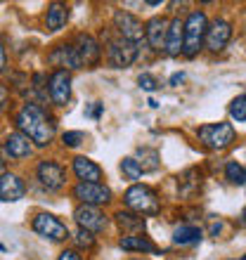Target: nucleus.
<instances>
[{
	"label": "nucleus",
	"mask_w": 246,
	"mask_h": 260,
	"mask_svg": "<svg viewBox=\"0 0 246 260\" xmlns=\"http://www.w3.org/2000/svg\"><path fill=\"white\" fill-rule=\"evenodd\" d=\"M201 239H204V232L194 225H182L173 232V241H175L178 246H194V244H199Z\"/></svg>",
	"instance_id": "obj_22"
},
{
	"label": "nucleus",
	"mask_w": 246,
	"mask_h": 260,
	"mask_svg": "<svg viewBox=\"0 0 246 260\" xmlns=\"http://www.w3.org/2000/svg\"><path fill=\"white\" fill-rule=\"evenodd\" d=\"M239 225H241V227H246V208L241 211V215H239Z\"/></svg>",
	"instance_id": "obj_36"
},
{
	"label": "nucleus",
	"mask_w": 246,
	"mask_h": 260,
	"mask_svg": "<svg viewBox=\"0 0 246 260\" xmlns=\"http://www.w3.org/2000/svg\"><path fill=\"white\" fill-rule=\"evenodd\" d=\"M74 197L81 201L83 206H102V204H109L111 201V189L102 182H78L74 187Z\"/></svg>",
	"instance_id": "obj_7"
},
{
	"label": "nucleus",
	"mask_w": 246,
	"mask_h": 260,
	"mask_svg": "<svg viewBox=\"0 0 246 260\" xmlns=\"http://www.w3.org/2000/svg\"><path fill=\"white\" fill-rule=\"evenodd\" d=\"M24 194H26V185L19 175L14 173L0 175V201H19Z\"/></svg>",
	"instance_id": "obj_16"
},
{
	"label": "nucleus",
	"mask_w": 246,
	"mask_h": 260,
	"mask_svg": "<svg viewBox=\"0 0 246 260\" xmlns=\"http://www.w3.org/2000/svg\"><path fill=\"white\" fill-rule=\"evenodd\" d=\"M197 137H199V142L204 144L206 149L220 151V149H227V147L234 142L237 133H234L232 123H225V121H220V123L201 125V128L197 130Z\"/></svg>",
	"instance_id": "obj_3"
},
{
	"label": "nucleus",
	"mask_w": 246,
	"mask_h": 260,
	"mask_svg": "<svg viewBox=\"0 0 246 260\" xmlns=\"http://www.w3.org/2000/svg\"><path fill=\"white\" fill-rule=\"evenodd\" d=\"M114 26H116L118 36H121L123 41L135 43V45H137V41H142V36H144L142 21L137 19L135 14L123 12V10H116V12H114Z\"/></svg>",
	"instance_id": "obj_8"
},
{
	"label": "nucleus",
	"mask_w": 246,
	"mask_h": 260,
	"mask_svg": "<svg viewBox=\"0 0 246 260\" xmlns=\"http://www.w3.org/2000/svg\"><path fill=\"white\" fill-rule=\"evenodd\" d=\"M168 24L164 17H154V19L147 21L144 26V36H147V43H149L151 50H164L166 48V36H168Z\"/></svg>",
	"instance_id": "obj_15"
},
{
	"label": "nucleus",
	"mask_w": 246,
	"mask_h": 260,
	"mask_svg": "<svg viewBox=\"0 0 246 260\" xmlns=\"http://www.w3.org/2000/svg\"><path fill=\"white\" fill-rule=\"evenodd\" d=\"M48 62L52 67H57V71H69V69H81V62H78V55H76L74 45H67L62 43L57 45L52 52L48 55Z\"/></svg>",
	"instance_id": "obj_14"
},
{
	"label": "nucleus",
	"mask_w": 246,
	"mask_h": 260,
	"mask_svg": "<svg viewBox=\"0 0 246 260\" xmlns=\"http://www.w3.org/2000/svg\"><path fill=\"white\" fill-rule=\"evenodd\" d=\"M107 59L116 69L130 67L137 59V45L123 38H107Z\"/></svg>",
	"instance_id": "obj_6"
},
{
	"label": "nucleus",
	"mask_w": 246,
	"mask_h": 260,
	"mask_svg": "<svg viewBox=\"0 0 246 260\" xmlns=\"http://www.w3.org/2000/svg\"><path fill=\"white\" fill-rule=\"evenodd\" d=\"M225 178L232 182V185H244L246 182V168L241 164H237V161H230V164L225 166Z\"/></svg>",
	"instance_id": "obj_25"
},
{
	"label": "nucleus",
	"mask_w": 246,
	"mask_h": 260,
	"mask_svg": "<svg viewBox=\"0 0 246 260\" xmlns=\"http://www.w3.org/2000/svg\"><path fill=\"white\" fill-rule=\"evenodd\" d=\"M5 151L10 158H26L31 156V151H34V144H31V140H28L26 135H21L19 130L17 133H10V135L5 137Z\"/></svg>",
	"instance_id": "obj_18"
},
{
	"label": "nucleus",
	"mask_w": 246,
	"mask_h": 260,
	"mask_svg": "<svg viewBox=\"0 0 246 260\" xmlns=\"http://www.w3.org/2000/svg\"><path fill=\"white\" fill-rule=\"evenodd\" d=\"M57 260H81V255L76 253V251H62Z\"/></svg>",
	"instance_id": "obj_33"
},
{
	"label": "nucleus",
	"mask_w": 246,
	"mask_h": 260,
	"mask_svg": "<svg viewBox=\"0 0 246 260\" xmlns=\"http://www.w3.org/2000/svg\"><path fill=\"white\" fill-rule=\"evenodd\" d=\"M74 218H76V222H78V227L90 234L102 232L104 227H107V215H104L102 211H97L95 206H78L74 211Z\"/></svg>",
	"instance_id": "obj_11"
},
{
	"label": "nucleus",
	"mask_w": 246,
	"mask_h": 260,
	"mask_svg": "<svg viewBox=\"0 0 246 260\" xmlns=\"http://www.w3.org/2000/svg\"><path fill=\"white\" fill-rule=\"evenodd\" d=\"M50 100L57 107H67L71 100V74L69 71H55L50 76Z\"/></svg>",
	"instance_id": "obj_13"
},
{
	"label": "nucleus",
	"mask_w": 246,
	"mask_h": 260,
	"mask_svg": "<svg viewBox=\"0 0 246 260\" xmlns=\"http://www.w3.org/2000/svg\"><path fill=\"white\" fill-rule=\"evenodd\" d=\"M34 232L43 239H50V241H64L69 237V227L62 222L59 218L50 215V213H38L31 222Z\"/></svg>",
	"instance_id": "obj_5"
},
{
	"label": "nucleus",
	"mask_w": 246,
	"mask_h": 260,
	"mask_svg": "<svg viewBox=\"0 0 246 260\" xmlns=\"http://www.w3.org/2000/svg\"><path fill=\"white\" fill-rule=\"evenodd\" d=\"M234 260H246V255H244V258H234Z\"/></svg>",
	"instance_id": "obj_38"
},
{
	"label": "nucleus",
	"mask_w": 246,
	"mask_h": 260,
	"mask_svg": "<svg viewBox=\"0 0 246 260\" xmlns=\"http://www.w3.org/2000/svg\"><path fill=\"white\" fill-rule=\"evenodd\" d=\"M230 116H232L237 123H244L246 121V95L232 100V104H230Z\"/></svg>",
	"instance_id": "obj_27"
},
{
	"label": "nucleus",
	"mask_w": 246,
	"mask_h": 260,
	"mask_svg": "<svg viewBox=\"0 0 246 260\" xmlns=\"http://www.w3.org/2000/svg\"><path fill=\"white\" fill-rule=\"evenodd\" d=\"M67 19H69V7L62 5V3H52L48 7V14H45V26L50 31H59V28L67 26Z\"/></svg>",
	"instance_id": "obj_21"
},
{
	"label": "nucleus",
	"mask_w": 246,
	"mask_h": 260,
	"mask_svg": "<svg viewBox=\"0 0 246 260\" xmlns=\"http://www.w3.org/2000/svg\"><path fill=\"white\" fill-rule=\"evenodd\" d=\"M5 173H7L5 171V161H0V175H5Z\"/></svg>",
	"instance_id": "obj_37"
},
{
	"label": "nucleus",
	"mask_w": 246,
	"mask_h": 260,
	"mask_svg": "<svg viewBox=\"0 0 246 260\" xmlns=\"http://www.w3.org/2000/svg\"><path fill=\"white\" fill-rule=\"evenodd\" d=\"M118 246L128 253H157V246L151 244L147 237L142 234H128V237H121Z\"/></svg>",
	"instance_id": "obj_20"
},
{
	"label": "nucleus",
	"mask_w": 246,
	"mask_h": 260,
	"mask_svg": "<svg viewBox=\"0 0 246 260\" xmlns=\"http://www.w3.org/2000/svg\"><path fill=\"white\" fill-rule=\"evenodd\" d=\"M62 142L67 144V147H78V144L83 142V133H78V130H69V133L62 135Z\"/></svg>",
	"instance_id": "obj_30"
},
{
	"label": "nucleus",
	"mask_w": 246,
	"mask_h": 260,
	"mask_svg": "<svg viewBox=\"0 0 246 260\" xmlns=\"http://www.w3.org/2000/svg\"><path fill=\"white\" fill-rule=\"evenodd\" d=\"M182 81H184V74H175L171 78V85H178V83H182Z\"/></svg>",
	"instance_id": "obj_35"
},
{
	"label": "nucleus",
	"mask_w": 246,
	"mask_h": 260,
	"mask_svg": "<svg viewBox=\"0 0 246 260\" xmlns=\"http://www.w3.org/2000/svg\"><path fill=\"white\" fill-rule=\"evenodd\" d=\"M126 206L130 211H135L137 215H157L161 211V204H159V197L151 187H144V185H135L130 187L126 197H123Z\"/></svg>",
	"instance_id": "obj_4"
},
{
	"label": "nucleus",
	"mask_w": 246,
	"mask_h": 260,
	"mask_svg": "<svg viewBox=\"0 0 246 260\" xmlns=\"http://www.w3.org/2000/svg\"><path fill=\"white\" fill-rule=\"evenodd\" d=\"M76 244L81 248H93L95 246V237L90 232H85V230H78V232H76Z\"/></svg>",
	"instance_id": "obj_28"
},
{
	"label": "nucleus",
	"mask_w": 246,
	"mask_h": 260,
	"mask_svg": "<svg viewBox=\"0 0 246 260\" xmlns=\"http://www.w3.org/2000/svg\"><path fill=\"white\" fill-rule=\"evenodd\" d=\"M102 109H104V104L95 102V104H93V107H90V111H88V116H90V118H100V114H102Z\"/></svg>",
	"instance_id": "obj_32"
},
{
	"label": "nucleus",
	"mask_w": 246,
	"mask_h": 260,
	"mask_svg": "<svg viewBox=\"0 0 246 260\" xmlns=\"http://www.w3.org/2000/svg\"><path fill=\"white\" fill-rule=\"evenodd\" d=\"M201 185V173L197 168H190V171H184L182 175L178 178V189L182 197H192V194L199 189Z\"/></svg>",
	"instance_id": "obj_23"
},
{
	"label": "nucleus",
	"mask_w": 246,
	"mask_h": 260,
	"mask_svg": "<svg viewBox=\"0 0 246 260\" xmlns=\"http://www.w3.org/2000/svg\"><path fill=\"white\" fill-rule=\"evenodd\" d=\"M116 222L121 230H128V232H144V218H140L137 213H116Z\"/></svg>",
	"instance_id": "obj_24"
},
{
	"label": "nucleus",
	"mask_w": 246,
	"mask_h": 260,
	"mask_svg": "<svg viewBox=\"0 0 246 260\" xmlns=\"http://www.w3.org/2000/svg\"><path fill=\"white\" fill-rule=\"evenodd\" d=\"M74 173L81 182H95V185L104 178L102 168H100L95 161H90L88 156H76L74 158Z\"/></svg>",
	"instance_id": "obj_19"
},
{
	"label": "nucleus",
	"mask_w": 246,
	"mask_h": 260,
	"mask_svg": "<svg viewBox=\"0 0 246 260\" xmlns=\"http://www.w3.org/2000/svg\"><path fill=\"white\" fill-rule=\"evenodd\" d=\"M184 48V21L180 17L171 19L168 24V36H166V55L168 57H178Z\"/></svg>",
	"instance_id": "obj_17"
},
{
	"label": "nucleus",
	"mask_w": 246,
	"mask_h": 260,
	"mask_svg": "<svg viewBox=\"0 0 246 260\" xmlns=\"http://www.w3.org/2000/svg\"><path fill=\"white\" fill-rule=\"evenodd\" d=\"M76 55H78V62H81V67H95L97 62H100V57H102V48H100V43L93 38V36L88 34H81L78 38H76Z\"/></svg>",
	"instance_id": "obj_12"
},
{
	"label": "nucleus",
	"mask_w": 246,
	"mask_h": 260,
	"mask_svg": "<svg viewBox=\"0 0 246 260\" xmlns=\"http://www.w3.org/2000/svg\"><path fill=\"white\" fill-rule=\"evenodd\" d=\"M206 31H208L206 14L194 10L187 17V21H184V48H182L184 55L187 57L199 55V50L204 48V43H206Z\"/></svg>",
	"instance_id": "obj_2"
},
{
	"label": "nucleus",
	"mask_w": 246,
	"mask_h": 260,
	"mask_svg": "<svg viewBox=\"0 0 246 260\" xmlns=\"http://www.w3.org/2000/svg\"><path fill=\"white\" fill-rule=\"evenodd\" d=\"M133 260H142V258H133Z\"/></svg>",
	"instance_id": "obj_39"
},
{
	"label": "nucleus",
	"mask_w": 246,
	"mask_h": 260,
	"mask_svg": "<svg viewBox=\"0 0 246 260\" xmlns=\"http://www.w3.org/2000/svg\"><path fill=\"white\" fill-rule=\"evenodd\" d=\"M230 38H232V24L227 19H216L213 24H208V31H206V48L211 52H223Z\"/></svg>",
	"instance_id": "obj_10"
},
{
	"label": "nucleus",
	"mask_w": 246,
	"mask_h": 260,
	"mask_svg": "<svg viewBox=\"0 0 246 260\" xmlns=\"http://www.w3.org/2000/svg\"><path fill=\"white\" fill-rule=\"evenodd\" d=\"M36 175L41 180V185L50 192H59L62 187L67 185V173L57 161H41L36 168Z\"/></svg>",
	"instance_id": "obj_9"
},
{
	"label": "nucleus",
	"mask_w": 246,
	"mask_h": 260,
	"mask_svg": "<svg viewBox=\"0 0 246 260\" xmlns=\"http://www.w3.org/2000/svg\"><path fill=\"white\" fill-rule=\"evenodd\" d=\"M14 123L19 128L21 135H26L28 140L38 147H48L55 137V123L50 121V116L38 107V104L28 102L24 104L14 118Z\"/></svg>",
	"instance_id": "obj_1"
},
{
	"label": "nucleus",
	"mask_w": 246,
	"mask_h": 260,
	"mask_svg": "<svg viewBox=\"0 0 246 260\" xmlns=\"http://www.w3.org/2000/svg\"><path fill=\"white\" fill-rule=\"evenodd\" d=\"M137 83H140V88L147 90V92H154V90L159 88V81L151 74H142L140 78H137Z\"/></svg>",
	"instance_id": "obj_29"
},
{
	"label": "nucleus",
	"mask_w": 246,
	"mask_h": 260,
	"mask_svg": "<svg viewBox=\"0 0 246 260\" xmlns=\"http://www.w3.org/2000/svg\"><path fill=\"white\" fill-rule=\"evenodd\" d=\"M5 69V48H3V43H0V71Z\"/></svg>",
	"instance_id": "obj_34"
},
{
	"label": "nucleus",
	"mask_w": 246,
	"mask_h": 260,
	"mask_svg": "<svg viewBox=\"0 0 246 260\" xmlns=\"http://www.w3.org/2000/svg\"><path fill=\"white\" fill-rule=\"evenodd\" d=\"M7 102H10V92H7L5 85H0V111L7 107Z\"/></svg>",
	"instance_id": "obj_31"
},
{
	"label": "nucleus",
	"mask_w": 246,
	"mask_h": 260,
	"mask_svg": "<svg viewBox=\"0 0 246 260\" xmlns=\"http://www.w3.org/2000/svg\"><path fill=\"white\" fill-rule=\"evenodd\" d=\"M121 171H123V175L128 180H137V178H142V166H140V161L137 158H133V156H126L121 161Z\"/></svg>",
	"instance_id": "obj_26"
}]
</instances>
